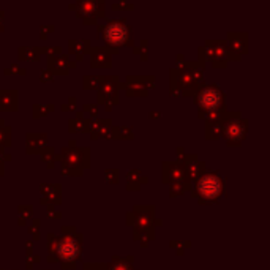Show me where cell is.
<instances>
[{"instance_id": "1", "label": "cell", "mask_w": 270, "mask_h": 270, "mask_svg": "<svg viewBox=\"0 0 270 270\" xmlns=\"http://www.w3.org/2000/svg\"><path fill=\"white\" fill-rule=\"evenodd\" d=\"M54 255L59 261H64V269H74V263L82 255V236L79 232L64 234L62 237L56 239L49 236V261L52 263Z\"/></svg>"}, {"instance_id": "2", "label": "cell", "mask_w": 270, "mask_h": 270, "mask_svg": "<svg viewBox=\"0 0 270 270\" xmlns=\"http://www.w3.org/2000/svg\"><path fill=\"white\" fill-rule=\"evenodd\" d=\"M224 193V182L220 176L213 172H207L196 182L193 190V198H196L201 204H210Z\"/></svg>"}, {"instance_id": "3", "label": "cell", "mask_w": 270, "mask_h": 270, "mask_svg": "<svg viewBox=\"0 0 270 270\" xmlns=\"http://www.w3.org/2000/svg\"><path fill=\"white\" fill-rule=\"evenodd\" d=\"M128 220L130 224H135L136 228H141V229H149L152 226V221H155L153 218V207L152 205H136L135 207V212L128 215Z\"/></svg>"}, {"instance_id": "4", "label": "cell", "mask_w": 270, "mask_h": 270, "mask_svg": "<svg viewBox=\"0 0 270 270\" xmlns=\"http://www.w3.org/2000/svg\"><path fill=\"white\" fill-rule=\"evenodd\" d=\"M104 40H106L109 45H114V46L125 45L128 40L127 25L120 22H111L106 27V30H104Z\"/></svg>"}, {"instance_id": "5", "label": "cell", "mask_w": 270, "mask_h": 270, "mask_svg": "<svg viewBox=\"0 0 270 270\" xmlns=\"http://www.w3.org/2000/svg\"><path fill=\"white\" fill-rule=\"evenodd\" d=\"M221 100H223L221 93L218 90L212 89V87H210V89L202 90L201 95H199V98H198L199 104H201V108H204L207 111H213V109L218 108L221 104Z\"/></svg>"}, {"instance_id": "6", "label": "cell", "mask_w": 270, "mask_h": 270, "mask_svg": "<svg viewBox=\"0 0 270 270\" xmlns=\"http://www.w3.org/2000/svg\"><path fill=\"white\" fill-rule=\"evenodd\" d=\"M224 135H226V139L229 141V144H239L243 137L247 135V128L245 125L242 124V122H229L228 125L224 128Z\"/></svg>"}, {"instance_id": "7", "label": "cell", "mask_w": 270, "mask_h": 270, "mask_svg": "<svg viewBox=\"0 0 270 270\" xmlns=\"http://www.w3.org/2000/svg\"><path fill=\"white\" fill-rule=\"evenodd\" d=\"M133 259H135L133 256H125V258L114 256L111 261V264L106 266V270H135Z\"/></svg>"}, {"instance_id": "8", "label": "cell", "mask_w": 270, "mask_h": 270, "mask_svg": "<svg viewBox=\"0 0 270 270\" xmlns=\"http://www.w3.org/2000/svg\"><path fill=\"white\" fill-rule=\"evenodd\" d=\"M84 270H106L104 264H85Z\"/></svg>"}]
</instances>
